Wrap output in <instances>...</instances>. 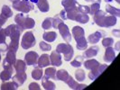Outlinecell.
Returning a JSON list of instances; mask_svg holds the SVG:
<instances>
[{
    "instance_id": "1",
    "label": "cell",
    "mask_w": 120,
    "mask_h": 90,
    "mask_svg": "<svg viewBox=\"0 0 120 90\" xmlns=\"http://www.w3.org/2000/svg\"><path fill=\"white\" fill-rule=\"evenodd\" d=\"M5 32H6V37L10 38V43L8 44V49L17 51L22 30L16 24H10L6 28H5Z\"/></svg>"
},
{
    "instance_id": "2",
    "label": "cell",
    "mask_w": 120,
    "mask_h": 90,
    "mask_svg": "<svg viewBox=\"0 0 120 90\" xmlns=\"http://www.w3.org/2000/svg\"><path fill=\"white\" fill-rule=\"evenodd\" d=\"M93 20L95 22V24L103 28H108V27H112L116 24L117 20L116 16L113 15H107L106 13L102 10H98V12L93 15Z\"/></svg>"
},
{
    "instance_id": "3",
    "label": "cell",
    "mask_w": 120,
    "mask_h": 90,
    "mask_svg": "<svg viewBox=\"0 0 120 90\" xmlns=\"http://www.w3.org/2000/svg\"><path fill=\"white\" fill-rule=\"evenodd\" d=\"M15 22L20 27L22 32L25 29H33L35 25L34 20L29 16H26L23 13L17 14L15 16Z\"/></svg>"
},
{
    "instance_id": "4",
    "label": "cell",
    "mask_w": 120,
    "mask_h": 90,
    "mask_svg": "<svg viewBox=\"0 0 120 90\" xmlns=\"http://www.w3.org/2000/svg\"><path fill=\"white\" fill-rule=\"evenodd\" d=\"M12 4L15 10L23 13V14H28L30 11L34 9V4L26 0H18L15 2H13Z\"/></svg>"
},
{
    "instance_id": "5",
    "label": "cell",
    "mask_w": 120,
    "mask_h": 90,
    "mask_svg": "<svg viewBox=\"0 0 120 90\" xmlns=\"http://www.w3.org/2000/svg\"><path fill=\"white\" fill-rule=\"evenodd\" d=\"M36 43L35 37L34 35L33 32L28 31L24 33L23 37H22V42H21V45L22 48L24 50H29L32 47H34Z\"/></svg>"
},
{
    "instance_id": "6",
    "label": "cell",
    "mask_w": 120,
    "mask_h": 90,
    "mask_svg": "<svg viewBox=\"0 0 120 90\" xmlns=\"http://www.w3.org/2000/svg\"><path fill=\"white\" fill-rule=\"evenodd\" d=\"M57 29H59V32H60V34L61 35V38H62L67 43H70V42H71L72 35H71V32H70V29H69V27H68L67 24H65L62 22V23H60V24H59V26H58Z\"/></svg>"
},
{
    "instance_id": "7",
    "label": "cell",
    "mask_w": 120,
    "mask_h": 90,
    "mask_svg": "<svg viewBox=\"0 0 120 90\" xmlns=\"http://www.w3.org/2000/svg\"><path fill=\"white\" fill-rule=\"evenodd\" d=\"M39 55L35 51H29L24 56V61L28 66H36Z\"/></svg>"
},
{
    "instance_id": "8",
    "label": "cell",
    "mask_w": 120,
    "mask_h": 90,
    "mask_svg": "<svg viewBox=\"0 0 120 90\" xmlns=\"http://www.w3.org/2000/svg\"><path fill=\"white\" fill-rule=\"evenodd\" d=\"M108 68V65L106 64H100L99 66L97 68L93 69V70H90V72L89 73V78L90 80H95L97 78H98L103 72L105 71V69H107Z\"/></svg>"
},
{
    "instance_id": "9",
    "label": "cell",
    "mask_w": 120,
    "mask_h": 90,
    "mask_svg": "<svg viewBox=\"0 0 120 90\" xmlns=\"http://www.w3.org/2000/svg\"><path fill=\"white\" fill-rule=\"evenodd\" d=\"M68 86H69V87L71 88V89H74V90H81V89H84L87 87V85H84V84H79L78 82L74 79V78H72L71 76H70L68 79L66 80V82H65Z\"/></svg>"
},
{
    "instance_id": "10",
    "label": "cell",
    "mask_w": 120,
    "mask_h": 90,
    "mask_svg": "<svg viewBox=\"0 0 120 90\" xmlns=\"http://www.w3.org/2000/svg\"><path fill=\"white\" fill-rule=\"evenodd\" d=\"M50 61H51V65L54 67H59L62 64V60H61V55L60 53L57 52L56 50L52 51L51 56H50Z\"/></svg>"
},
{
    "instance_id": "11",
    "label": "cell",
    "mask_w": 120,
    "mask_h": 90,
    "mask_svg": "<svg viewBox=\"0 0 120 90\" xmlns=\"http://www.w3.org/2000/svg\"><path fill=\"white\" fill-rule=\"evenodd\" d=\"M106 33L103 32V31H97V32H95L94 33H91L89 37H88V42L89 43H91V44H96V43H98V42L100 41V39L102 38V37H104V35H105Z\"/></svg>"
},
{
    "instance_id": "12",
    "label": "cell",
    "mask_w": 120,
    "mask_h": 90,
    "mask_svg": "<svg viewBox=\"0 0 120 90\" xmlns=\"http://www.w3.org/2000/svg\"><path fill=\"white\" fill-rule=\"evenodd\" d=\"M98 50H99V48L97 46V45H93L90 47L89 49H86L83 52V58L85 59H90V58H93V57H96L98 53Z\"/></svg>"
},
{
    "instance_id": "13",
    "label": "cell",
    "mask_w": 120,
    "mask_h": 90,
    "mask_svg": "<svg viewBox=\"0 0 120 90\" xmlns=\"http://www.w3.org/2000/svg\"><path fill=\"white\" fill-rule=\"evenodd\" d=\"M116 58V54H115V49L112 48V46H109L106 48L105 55H104V60L108 63H111Z\"/></svg>"
},
{
    "instance_id": "14",
    "label": "cell",
    "mask_w": 120,
    "mask_h": 90,
    "mask_svg": "<svg viewBox=\"0 0 120 90\" xmlns=\"http://www.w3.org/2000/svg\"><path fill=\"white\" fill-rule=\"evenodd\" d=\"M8 50V45L6 44V35L5 29L0 28V50L2 52H6Z\"/></svg>"
},
{
    "instance_id": "15",
    "label": "cell",
    "mask_w": 120,
    "mask_h": 90,
    "mask_svg": "<svg viewBox=\"0 0 120 90\" xmlns=\"http://www.w3.org/2000/svg\"><path fill=\"white\" fill-rule=\"evenodd\" d=\"M27 79V75L25 72H16L15 75L13 77V81H15L20 86L25 82Z\"/></svg>"
},
{
    "instance_id": "16",
    "label": "cell",
    "mask_w": 120,
    "mask_h": 90,
    "mask_svg": "<svg viewBox=\"0 0 120 90\" xmlns=\"http://www.w3.org/2000/svg\"><path fill=\"white\" fill-rule=\"evenodd\" d=\"M50 65H51V61H50V56L48 54H42V56L38 58L37 66L39 68H45Z\"/></svg>"
},
{
    "instance_id": "17",
    "label": "cell",
    "mask_w": 120,
    "mask_h": 90,
    "mask_svg": "<svg viewBox=\"0 0 120 90\" xmlns=\"http://www.w3.org/2000/svg\"><path fill=\"white\" fill-rule=\"evenodd\" d=\"M71 35L73 36L75 41H78L79 39L85 37V31L82 27L80 26H74L72 28V33Z\"/></svg>"
},
{
    "instance_id": "18",
    "label": "cell",
    "mask_w": 120,
    "mask_h": 90,
    "mask_svg": "<svg viewBox=\"0 0 120 90\" xmlns=\"http://www.w3.org/2000/svg\"><path fill=\"white\" fill-rule=\"evenodd\" d=\"M5 60L10 63L11 65H15V61H16V50H7V53H6V59Z\"/></svg>"
},
{
    "instance_id": "19",
    "label": "cell",
    "mask_w": 120,
    "mask_h": 90,
    "mask_svg": "<svg viewBox=\"0 0 120 90\" xmlns=\"http://www.w3.org/2000/svg\"><path fill=\"white\" fill-rule=\"evenodd\" d=\"M36 6L38 9L42 13H46L50 10V5L48 0H37Z\"/></svg>"
},
{
    "instance_id": "20",
    "label": "cell",
    "mask_w": 120,
    "mask_h": 90,
    "mask_svg": "<svg viewBox=\"0 0 120 90\" xmlns=\"http://www.w3.org/2000/svg\"><path fill=\"white\" fill-rule=\"evenodd\" d=\"M77 6H73V7H71V8H68V9H64L66 11L67 19L71 20V21H75V17H76V15L79 14Z\"/></svg>"
},
{
    "instance_id": "21",
    "label": "cell",
    "mask_w": 120,
    "mask_h": 90,
    "mask_svg": "<svg viewBox=\"0 0 120 90\" xmlns=\"http://www.w3.org/2000/svg\"><path fill=\"white\" fill-rule=\"evenodd\" d=\"M99 65H100V63L97 60H93V59L87 60L84 62L85 68H87V69H89V70H93V69L97 68Z\"/></svg>"
},
{
    "instance_id": "22",
    "label": "cell",
    "mask_w": 120,
    "mask_h": 90,
    "mask_svg": "<svg viewBox=\"0 0 120 90\" xmlns=\"http://www.w3.org/2000/svg\"><path fill=\"white\" fill-rule=\"evenodd\" d=\"M18 86L15 81L9 82V81H5L1 85V89L2 90H16L18 88Z\"/></svg>"
},
{
    "instance_id": "23",
    "label": "cell",
    "mask_w": 120,
    "mask_h": 90,
    "mask_svg": "<svg viewBox=\"0 0 120 90\" xmlns=\"http://www.w3.org/2000/svg\"><path fill=\"white\" fill-rule=\"evenodd\" d=\"M56 68L55 67H50L47 68L44 71V78H48V79H55L56 80Z\"/></svg>"
},
{
    "instance_id": "24",
    "label": "cell",
    "mask_w": 120,
    "mask_h": 90,
    "mask_svg": "<svg viewBox=\"0 0 120 90\" xmlns=\"http://www.w3.org/2000/svg\"><path fill=\"white\" fill-rule=\"evenodd\" d=\"M26 63L24 60H16L15 61V64L14 65L15 68V72H25L26 70Z\"/></svg>"
},
{
    "instance_id": "25",
    "label": "cell",
    "mask_w": 120,
    "mask_h": 90,
    "mask_svg": "<svg viewBox=\"0 0 120 90\" xmlns=\"http://www.w3.org/2000/svg\"><path fill=\"white\" fill-rule=\"evenodd\" d=\"M69 77H70V75L66 69H60V70L56 71V80L66 82V80Z\"/></svg>"
},
{
    "instance_id": "26",
    "label": "cell",
    "mask_w": 120,
    "mask_h": 90,
    "mask_svg": "<svg viewBox=\"0 0 120 90\" xmlns=\"http://www.w3.org/2000/svg\"><path fill=\"white\" fill-rule=\"evenodd\" d=\"M57 38V33L55 32H45L42 34V39L46 42H53Z\"/></svg>"
},
{
    "instance_id": "27",
    "label": "cell",
    "mask_w": 120,
    "mask_h": 90,
    "mask_svg": "<svg viewBox=\"0 0 120 90\" xmlns=\"http://www.w3.org/2000/svg\"><path fill=\"white\" fill-rule=\"evenodd\" d=\"M42 85L43 88L46 90H54L56 88V86L52 81H51L50 79L46 78H42Z\"/></svg>"
},
{
    "instance_id": "28",
    "label": "cell",
    "mask_w": 120,
    "mask_h": 90,
    "mask_svg": "<svg viewBox=\"0 0 120 90\" xmlns=\"http://www.w3.org/2000/svg\"><path fill=\"white\" fill-rule=\"evenodd\" d=\"M15 70H11V69H6L4 68V70L0 73V79L5 82V81H8L10 78H12L13 73Z\"/></svg>"
},
{
    "instance_id": "29",
    "label": "cell",
    "mask_w": 120,
    "mask_h": 90,
    "mask_svg": "<svg viewBox=\"0 0 120 90\" xmlns=\"http://www.w3.org/2000/svg\"><path fill=\"white\" fill-rule=\"evenodd\" d=\"M76 47L79 50H85L86 49L88 48V41L85 37H82L80 39H79L78 41H76Z\"/></svg>"
},
{
    "instance_id": "30",
    "label": "cell",
    "mask_w": 120,
    "mask_h": 90,
    "mask_svg": "<svg viewBox=\"0 0 120 90\" xmlns=\"http://www.w3.org/2000/svg\"><path fill=\"white\" fill-rule=\"evenodd\" d=\"M106 11H107V13H108L109 14H111L113 16H116V17H119L120 16L119 8H116V7L112 6L111 5H109V4H108L106 6Z\"/></svg>"
},
{
    "instance_id": "31",
    "label": "cell",
    "mask_w": 120,
    "mask_h": 90,
    "mask_svg": "<svg viewBox=\"0 0 120 90\" xmlns=\"http://www.w3.org/2000/svg\"><path fill=\"white\" fill-rule=\"evenodd\" d=\"M75 21L78 22V23H79V24H85L90 21V16H89V14L79 13L78 14L76 15V17H75Z\"/></svg>"
},
{
    "instance_id": "32",
    "label": "cell",
    "mask_w": 120,
    "mask_h": 90,
    "mask_svg": "<svg viewBox=\"0 0 120 90\" xmlns=\"http://www.w3.org/2000/svg\"><path fill=\"white\" fill-rule=\"evenodd\" d=\"M42 75H43V72L42 70V68H39V67H36L32 71V78L35 79V80L42 79Z\"/></svg>"
},
{
    "instance_id": "33",
    "label": "cell",
    "mask_w": 120,
    "mask_h": 90,
    "mask_svg": "<svg viewBox=\"0 0 120 90\" xmlns=\"http://www.w3.org/2000/svg\"><path fill=\"white\" fill-rule=\"evenodd\" d=\"M78 0H62L61 1V5L64 7V9H68L73 6H78Z\"/></svg>"
},
{
    "instance_id": "34",
    "label": "cell",
    "mask_w": 120,
    "mask_h": 90,
    "mask_svg": "<svg viewBox=\"0 0 120 90\" xmlns=\"http://www.w3.org/2000/svg\"><path fill=\"white\" fill-rule=\"evenodd\" d=\"M83 60H84L83 56L82 55H79L71 62V65L72 67H74V68H80V66L83 63Z\"/></svg>"
},
{
    "instance_id": "35",
    "label": "cell",
    "mask_w": 120,
    "mask_h": 90,
    "mask_svg": "<svg viewBox=\"0 0 120 90\" xmlns=\"http://www.w3.org/2000/svg\"><path fill=\"white\" fill-rule=\"evenodd\" d=\"M75 78L76 80L79 81V82H82L84 81L85 78H86V74H85V71L81 68H79L75 71Z\"/></svg>"
},
{
    "instance_id": "36",
    "label": "cell",
    "mask_w": 120,
    "mask_h": 90,
    "mask_svg": "<svg viewBox=\"0 0 120 90\" xmlns=\"http://www.w3.org/2000/svg\"><path fill=\"white\" fill-rule=\"evenodd\" d=\"M1 14H3L4 16H6L8 19V18L13 16V12L9 6H6V5H4L3 7H2V10H1Z\"/></svg>"
},
{
    "instance_id": "37",
    "label": "cell",
    "mask_w": 120,
    "mask_h": 90,
    "mask_svg": "<svg viewBox=\"0 0 120 90\" xmlns=\"http://www.w3.org/2000/svg\"><path fill=\"white\" fill-rule=\"evenodd\" d=\"M73 54H74L73 47H72L71 45V46H70V48L68 49L66 51L63 53V55H64V60H65V61H71V60H72Z\"/></svg>"
},
{
    "instance_id": "38",
    "label": "cell",
    "mask_w": 120,
    "mask_h": 90,
    "mask_svg": "<svg viewBox=\"0 0 120 90\" xmlns=\"http://www.w3.org/2000/svg\"><path fill=\"white\" fill-rule=\"evenodd\" d=\"M52 26V17H47L42 23V28L44 30H48Z\"/></svg>"
},
{
    "instance_id": "39",
    "label": "cell",
    "mask_w": 120,
    "mask_h": 90,
    "mask_svg": "<svg viewBox=\"0 0 120 90\" xmlns=\"http://www.w3.org/2000/svg\"><path fill=\"white\" fill-rule=\"evenodd\" d=\"M71 44L70 43H60L59 45H57L56 47V51L59 52V53H64L68 49L70 48Z\"/></svg>"
},
{
    "instance_id": "40",
    "label": "cell",
    "mask_w": 120,
    "mask_h": 90,
    "mask_svg": "<svg viewBox=\"0 0 120 90\" xmlns=\"http://www.w3.org/2000/svg\"><path fill=\"white\" fill-rule=\"evenodd\" d=\"M113 43H114V39L113 38H111V37H105V38H103L102 45L105 48L109 47V46H112Z\"/></svg>"
},
{
    "instance_id": "41",
    "label": "cell",
    "mask_w": 120,
    "mask_h": 90,
    "mask_svg": "<svg viewBox=\"0 0 120 90\" xmlns=\"http://www.w3.org/2000/svg\"><path fill=\"white\" fill-rule=\"evenodd\" d=\"M90 14H92V15H94L100 9V4L99 3H92V5L90 6Z\"/></svg>"
},
{
    "instance_id": "42",
    "label": "cell",
    "mask_w": 120,
    "mask_h": 90,
    "mask_svg": "<svg viewBox=\"0 0 120 90\" xmlns=\"http://www.w3.org/2000/svg\"><path fill=\"white\" fill-rule=\"evenodd\" d=\"M77 8H78L79 13H80V14H90V6H84V5H79V4Z\"/></svg>"
},
{
    "instance_id": "43",
    "label": "cell",
    "mask_w": 120,
    "mask_h": 90,
    "mask_svg": "<svg viewBox=\"0 0 120 90\" xmlns=\"http://www.w3.org/2000/svg\"><path fill=\"white\" fill-rule=\"evenodd\" d=\"M39 47H40V49L42 50H43V51H50L51 50H52V46L49 44V43H47V42H41L40 43H39Z\"/></svg>"
},
{
    "instance_id": "44",
    "label": "cell",
    "mask_w": 120,
    "mask_h": 90,
    "mask_svg": "<svg viewBox=\"0 0 120 90\" xmlns=\"http://www.w3.org/2000/svg\"><path fill=\"white\" fill-rule=\"evenodd\" d=\"M60 23H62V19H60V16H59L58 14L55 15L54 17H52V27H53V28L57 29Z\"/></svg>"
},
{
    "instance_id": "45",
    "label": "cell",
    "mask_w": 120,
    "mask_h": 90,
    "mask_svg": "<svg viewBox=\"0 0 120 90\" xmlns=\"http://www.w3.org/2000/svg\"><path fill=\"white\" fill-rule=\"evenodd\" d=\"M28 89L29 90H40L41 86H39V84H37L36 82H32L30 85L28 86Z\"/></svg>"
},
{
    "instance_id": "46",
    "label": "cell",
    "mask_w": 120,
    "mask_h": 90,
    "mask_svg": "<svg viewBox=\"0 0 120 90\" xmlns=\"http://www.w3.org/2000/svg\"><path fill=\"white\" fill-rule=\"evenodd\" d=\"M6 21H7V18L4 16L3 14H0V28H2V26L6 24Z\"/></svg>"
},
{
    "instance_id": "47",
    "label": "cell",
    "mask_w": 120,
    "mask_h": 90,
    "mask_svg": "<svg viewBox=\"0 0 120 90\" xmlns=\"http://www.w3.org/2000/svg\"><path fill=\"white\" fill-rule=\"evenodd\" d=\"M59 16H60V19H62V20H67V14H66V11L63 9V10H61L59 14Z\"/></svg>"
},
{
    "instance_id": "48",
    "label": "cell",
    "mask_w": 120,
    "mask_h": 90,
    "mask_svg": "<svg viewBox=\"0 0 120 90\" xmlns=\"http://www.w3.org/2000/svg\"><path fill=\"white\" fill-rule=\"evenodd\" d=\"M86 2H91V3H101V0H85Z\"/></svg>"
},
{
    "instance_id": "49",
    "label": "cell",
    "mask_w": 120,
    "mask_h": 90,
    "mask_svg": "<svg viewBox=\"0 0 120 90\" xmlns=\"http://www.w3.org/2000/svg\"><path fill=\"white\" fill-rule=\"evenodd\" d=\"M112 33L113 34H116V37H119V30H114L112 32Z\"/></svg>"
},
{
    "instance_id": "50",
    "label": "cell",
    "mask_w": 120,
    "mask_h": 90,
    "mask_svg": "<svg viewBox=\"0 0 120 90\" xmlns=\"http://www.w3.org/2000/svg\"><path fill=\"white\" fill-rule=\"evenodd\" d=\"M119 43H120L119 42H116V50H119Z\"/></svg>"
},
{
    "instance_id": "51",
    "label": "cell",
    "mask_w": 120,
    "mask_h": 90,
    "mask_svg": "<svg viewBox=\"0 0 120 90\" xmlns=\"http://www.w3.org/2000/svg\"><path fill=\"white\" fill-rule=\"evenodd\" d=\"M107 3H110V2H112L113 0H105ZM115 1H116V3H118L119 4V2H120V0H115Z\"/></svg>"
},
{
    "instance_id": "52",
    "label": "cell",
    "mask_w": 120,
    "mask_h": 90,
    "mask_svg": "<svg viewBox=\"0 0 120 90\" xmlns=\"http://www.w3.org/2000/svg\"><path fill=\"white\" fill-rule=\"evenodd\" d=\"M26 1H29V2L33 3V4H36L37 3V0H26Z\"/></svg>"
},
{
    "instance_id": "53",
    "label": "cell",
    "mask_w": 120,
    "mask_h": 90,
    "mask_svg": "<svg viewBox=\"0 0 120 90\" xmlns=\"http://www.w3.org/2000/svg\"><path fill=\"white\" fill-rule=\"evenodd\" d=\"M9 1H11V2H15V1H18V0H9Z\"/></svg>"
},
{
    "instance_id": "54",
    "label": "cell",
    "mask_w": 120,
    "mask_h": 90,
    "mask_svg": "<svg viewBox=\"0 0 120 90\" xmlns=\"http://www.w3.org/2000/svg\"><path fill=\"white\" fill-rule=\"evenodd\" d=\"M1 51V50H0ZM0 61H1V53H0Z\"/></svg>"
}]
</instances>
